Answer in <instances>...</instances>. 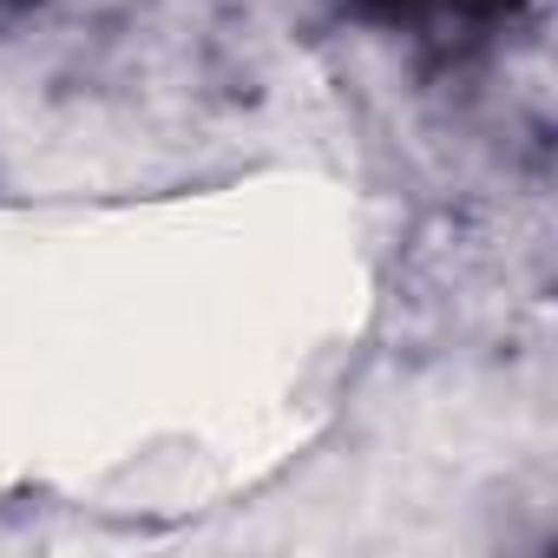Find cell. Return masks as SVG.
<instances>
[{
    "mask_svg": "<svg viewBox=\"0 0 558 558\" xmlns=\"http://www.w3.org/2000/svg\"><path fill=\"white\" fill-rule=\"evenodd\" d=\"M362 8L381 21H434V14H499L519 0H362Z\"/></svg>",
    "mask_w": 558,
    "mask_h": 558,
    "instance_id": "1",
    "label": "cell"
}]
</instances>
